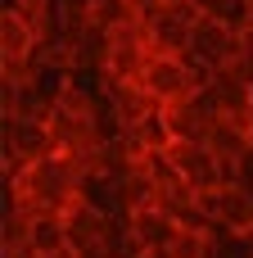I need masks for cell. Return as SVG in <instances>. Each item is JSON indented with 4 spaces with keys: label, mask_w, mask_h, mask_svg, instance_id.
I'll return each mask as SVG.
<instances>
[{
    "label": "cell",
    "mask_w": 253,
    "mask_h": 258,
    "mask_svg": "<svg viewBox=\"0 0 253 258\" xmlns=\"http://www.w3.org/2000/svg\"><path fill=\"white\" fill-rule=\"evenodd\" d=\"M127 231H131V240L140 245V254H167V245H172V236L181 231L163 209H145V213H131L127 218Z\"/></svg>",
    "instance_id": "obj_8"
},
{
    "label": "cell",
    "mask_w": 253,
    "mask_h": 258,
    "mask_svg": "<svg viewBox=\"0 0 253 258\" xmlns=\"http://www.w3.org/2000/svg\"><path fill=\"white\" fill-rule=\"evenodd\" d=\"M240 59L249 63V73H253V27H244V32H240Z\"/></svg>",
    "instance_id": "obj_12"
},
{
    "label": "cell",
    "mask_w": 253,
    "mask_h": 258,
    "mask_svg": "<svg viewBox=\"0 0 253 258\" xmlns=\"http://www.w3.org/2000/svg\"><path fill=\"white\" fill-rule=\"evenodd\" d=\"M163 118H167L172 141H208V132L222 122V104H217V95L208 86V91H199V95H190L181 104H167Z\"/></svg>",
    "instance_id": "obj_4"
},
{
    "label": "cell",
    "mask_w": 253,
    "mask_h": 258,
    "mask_svg": "<svg viewBox=\"0 0 253 258\" xmlns=\"http://www.w3.org/2000/svg\"><path fill=\"white\" fill-rule=\"evenodd\" d=\"M32 254H72L68 249V218L63 213H36L32 218Z\"/></svg>",
    "instance_id": "obj_9"
},
{
    "label": "cell",
    "mask_w": 253,
    "mask_h": 258,
    "mask_svg": "<svg viewBox=\"0 0 253 258\" xmlns=\"http://www.w3.org/2000/svg\"><path fill=\"white\" fill-rule=\"evenodd\" d=\"M190 5H195V9H199V14H204V18H217V14H222V5H226V0H190Z\"/></svg>",
    "instance_id": "obj_13"
},
{
    "label": "cell",
    "mask_w": 253,
    "mask_h": 258,
    "mask_svg": "<svg viewBox=\"0 0 253 258\" xmlns=\"http://www.w3.org/2000/svg\"><path fill=\"white\" fill-rule=\"evenodd\" d=\"M163 159L172 163V172H177L195 195H213V190L226 186V168H222V159H217L204 141H172V145L163 150Z\"/></svg>",
    "instance_id": "obj_2"
},
{
    "label": "cell",
    "mask_w": 253,
    "mask_h": 258,
    "mask_svg": "<svg viewBox=\"0 0 253 258\" xmlns=\"http://www.w3.org/2000/svg\"><path fill=\"white\" fill-rule=\"evenodd\" d=\"M244 5H253V0H244Z\"/></svg>",
    "instance_id": "obj_14"
},
{
    "label": "cell",
    "mask_w": 253,
    "mask_h": 258,
    "mask_svg": "<svg viewBox=\"0 0 253 258\" xmlns=\"http://www.w3.org/2000/svg\"><path fill=\"white\" fill-rule=\"evenodd\" d=\"M204 213L213 218V227L222 236H235V240H249L253 236V190L249 186H222L213 195H199Z\"/></svg>",
    "instance_id": "obj_3"
},
{
    "label": "cell",
    "mask_w": 253,
    "mask_h": 258,
    "mask_svg": "<svg viewBox=\"0 0 253 258\" xmlns=\"http://www.w3.org/2000/svg\"><path fill=\"white\" fill-rule=\"evenodd\" d=\"M217 254V231H177L172 245H167V258H213Z\"/></svg>",
    "instance_id": "obj_11"
},
{
    "label": "cell",
    "mask_w": 253,
    "mask_h": 258,
    "mask_svg": "<svg viewBox=\"0 0 253 258\" xmlns=\"http://www.w3.org/2000/svg\"><path fill=\"white\" fill-rule=\"evenodd\" d=\"M68 249L81 258V254H95V249H113V236H118V222L100 209H91L86 200L72 204L68 213Z\"/></svg>",
    "instance_id": "obj_6"
},
{
    "label": "cell",
    "mask_w": 253,
    "mask_h": 258,
    "mask_svg": "<svg viewBox=\"0 0 253 258\" xmlns=\"http://www.w3.org/2000/svg\"><path fill=\"white\" fill-rule=\"evenodd\" d=\"M81 181L86 172L68 159V154H50L41 163H32L23 177L5 181V209H23V213H68L72 204H81Z\"/></svg>",
    "instance_id": "obj_1"
},
{
    "label": "cell",
    "mask_w": 253,
    "mask_h": 258,
    "mask_svg": "<svg viewBox=\"0 0 253 258\" xmlns=\"http://www.w3.org/2000/svg\"><path fill=\"white\" fill-rule=\"evenodd\" d=\"M204 145H208V150H213L222 163H240V159H244V154L253 150V136L244 132V127H240V122L222 118V122L208 132V141H204Z\"/></svg>",
    "instance_id": "obj_10"
},
{
    "label": "cell",
    "mask_w": 253,
    "mask_h": 258,
    "mask_svg": "<svg viewBox=\"0 0 253 258\" xmlns=\"http://www.w3.org/2000/svg\"><path fill=\"white\" fill-rule=\"evenodd\" d=\"M186 59H195V63H204V68L217 73V68H226V63L240 59V32H231L222 18H199Z\"/></svg>",
    "instance_id": "obj_5"
},
{
    "label": "cell",
    "mask_w": 253,
    "mask_h": 258,
    "mask_svg": "<svg viewBox=\"0 0 253 258\" xmlns=\"http://www.w3.org/2000/svg\"><path fill=\"white\" fill-rule=\"evenodd\" d=\"M140 86L154 95V104H181L195 95V73H190V59H149Z\"/></svg>",
    "instance_id": "obj_7"
}]
</instances>
